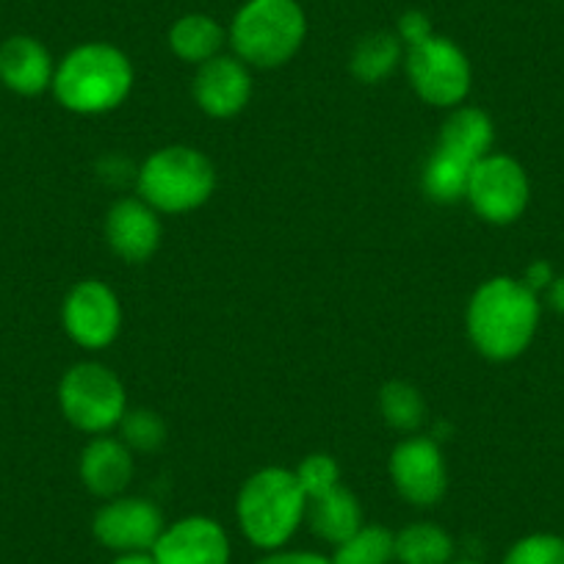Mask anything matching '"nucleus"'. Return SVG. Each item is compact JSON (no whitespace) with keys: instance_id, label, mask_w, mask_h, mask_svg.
I'll return each instance as SVG.
<instances>
[{"instance_id":"obj_1","label":"nucleus","mask_w":564,"mask_h":564,"mask_svg":"<svg viewBox=\"0 0 564 564\" xmlns=\"http://www.w3.org/2000/svg\"><path fill=\"white\" fill-rule=\"evenodd\" d=\"M540 322L536 294L525 282L496 276L474 294L468 307V333L476 349L490 360H512L534 338Z\"/></svg>"},{"instance_id":"obj_2","label":"nucleus","mask_w":564,"mask_h":564,"mask_svg":"<svg viewBox=\"0 0 564 564\" xmlns=\"http://www.w3.org/2000/svg\"><path fill=\"white\" fill-rule=\"evenodd\" d=\"M238 523L254 547H282L307 514V496L294 470L265 468L243 481L238 492Z\"/></svg>"},{"instance_id":"obj_3","label":"nucleus","mask_w":564,"mask_h":564,"mask_svg":"<svg viewBox=\"0 0 564 564\" xmlns=\"http://www.w3.org/2000/svg\"><path fill=\"white\" fill-rule=\"evenodd\" d=\"M133 86L128 56L106 42L75 47L53 75V91L75 113H102L117 108Z\"/></svg>"},{"instance_id":"obj_4","label":"nucleus","mask_w":564,"mask_h":564,"mask_svg":"<svg viewBox=\"0 0 564 564\" xmlns=\"http://www.w3.org/2000/svg\"><path fill=\"white\" fill-rule=\"evenodd\" d=\"M307 20L296 0H249L230 29L232 51L254 67H280L300 51Z\"/></svg>"},{"instance_id":"obj_5","label":"nucleus","mask_w":564,"mask_h":564,"mask_svg":"<svg viewBox=\"0 0 564 564\" xmlns=\"http://www.w3.org/2000/svg\"><path fill=\"white\" fill-rule=\"evenodd\" d=\"M216 172L192 148H166L150 155L139 172L141 199L164 214H186L214 194Z\"/></svg>"},{"instance_id":"obj_6","label":"nucleus","mask_w":564,"mask_h":564,"mask_svg":"<svg viewBox=\"0 0 564 564\" xmlns=\"http://www.w3.org/2000/svg\"><path fill=\"white\" fill-rule=\"evenodd\" d=\"M58 401H62L64 417L80 432H91V435L117 426L128 412L122 382L117 373L97 362H80L69 368L58 384Z\"/></svg>"},{"instance_id":"obj_7","label":"nucleus","mask_w":564,"mask_h":564,"mask_svg":"<svg viewBox=\"0 0 564 564\" xmlns=\"http://www.w3.org/2000/svg\"><path fill=\"white\" fill-rule=\"evenodd\" d=\"M406 78L432 106H457L470 89V64L452 40L432 34L406 51Z\"/></svg>"},{"instance_id":"obj_8","label":"nucleus","mask_w":564,"mask_h":564,"mask_svg":"<svg viewBox=\"0 0 564 564\" xmlns=\"http://www.w3.org/2000/svg\"><path fill=\"white\" fill-rule=\"evenodd\" d=\"M465 197L481 219L509 225L529 205V181L523 166L509 155H485L470 170Z\"/></svg>"},{"instance_id":"obj_9","label":"nucleus","mask_w":564,"mask_h":564,"mask_svg":"<svg viewBox=\"0 0 564 564\" xmlns=\"http://www.w3.org/2000/svg\"><path fill=\"white\" fill-rule=\"evenodd\" d=\"M95 536L117 553L153 551L164 534V514L144 498H113L95 514Z\"/></svg>"},{"instance_id":"obj_10","label":"nucleus","mask_w":564,"mask_h":564,"mask_svg":"<svg viewBox=\"0 0 564 564\" xmlns=\"http://www.w3.org/2000/svg\"><path fill=\"white\" fill-rule=\"evenodd\" d=\"M122 324V311L111 289L86 280L69 291L64 302V329L84 349H102L111 344Z\"/></svg>"},{"instance_id":"obj_11","label":"nucleus","mask_w":564,"mask_h":564,"mask_svg":"<svg viewBox=\"0 0 564 564\" xmlns=\"http://www.w3.org/2000/svg\"><path fill=\"white\" fill-rule=\"evenodd\" d=\"M390 476L401 498L415 507H435L448 485L443 454L430 437H410L399 443L390 457Z\"/></svg>"},{"instance_id":"obj_12","label":"nucleus","mask_w":564,"mask_h":564,"mask_svg":"<svg viewBox=\"0 0 564 564\" xmlns=\"http://www.w3.org/2000/svg\"><path fill=\"white\" fill-rule=\"evenodd\" d=\"M153 556L159 564H230V540L216 520L194 514L164 529Z\"/></svg>"},{"instance_id":"obj_13","label":"nucleus","mask_w":564,"mask_h":564,"mask_svg":"<svg viewBox=\"0 0 564 564\" xmlns=\"http://www.w3.org/2000/svg\"><path fill=\"white\" fill-rule=\"evenodd\" d=\"M249 95H252V78L241 62L230 56H214L199 64L194 97L205 113L219 119L232 117L247 106Z\"/></svg>"},{"instance_id":"obj_14","label":"nucleus","mask_w":564,"mask_h":564,"mask_svg":"<svg viewBox=\"0 0 564 564\" xmlns=\"http://www.w3.org/2000/svg\"><path fill=\"white\" fill-rule=\"evenodd\" d=\"M106 238L128 263H141L159 249L161 225L155 210L141 199H119L106 219Z\"/></svg>"},{"instance_id":"obj_15","label":"nucleus","mask_w":564,"mask_h":564,"mask_svg":"<svg viewBox=\"0 0 564 564\" xmlns=\"http://www.w3.org/2000/svg\"><path fill=\"white\" fill-rule=\"evenodd\" d=\"M53 58L34 36H12L0 45V84L18 95L34 97L53 86Z\"/></svg>"},{"instance_id":"obj_16","label":"nucleus","mask_w":564,"mask_h":564,"mask_svg":"<svg viewBox=\"0 0 564 564\" xmlns=\"http://www.w3.org/2000/svg\"><path fill=\"white\" fill-rule=\"evenodd\" d=\"M133 476V459L128 446L113 437H97L84 448L80 457V479L95 496L117 498Z\"/></svg>"},{"instance_id":"obj_17","label":"nucleus","mask_w":564,"mask_h":564,"mask_svg":"<svg viewBox=\"0 0 564 564\" xmlns=\"http://www.w3.org/2000/svg\"><path fill=\"white\" fill-rule=\"evenodd\" d=\"M307 518L318 540L340 545L362 525V509L346 487L335 485L322 496L307 498Z\"/></svg>"},{"instance_id":"obj_18","label":"nucleus","mask_w":564,"mask_h":564,"mask_svg":"<svg viewBox=\"0 0 564 564\" xmlns=\"http://www.w3.org/2000/svg\"><path fill=\"white\" fill-rule=\"evenodd\" d=\"M441 148L448 153L459 155L468 164H476L492 148V122L479 108H457L446 119L441 133Z\"/></svg>"},{"instance_id":"obj_19","label":"nucleus","mask_w":564,"mask_h":564,"mask_svg":"<svg viewBox=\"0 0 564 564\" xmlns=\"http://www.w3.org/2000/svg\"><path fill=\"white\" fill-rule=\"evenodd\" d=\"M399 564H452L454 540L435 523H412L395 534Z\"/></svg>"},{"instance_id":"obj_20","label":"nucleus","mask_w":564,"mask_h":564,"mask_svg":"<svg viewBox=\"0 0 564 564\" xmlns=\"http://www.w3.org/2000/svg\"><path fill=\"white\" fill-rule=\"evenodd\" d=\"M221 42H225V31L216 20L205 18V14H186L177 20L170 31V45L183 62L205 64L219 53Z\"/></svg>"},{"instance_id":"obj_21","label":"nucleus","mask_w":564,"mask_h":564,"mask_svg":"<svg viewBox=\"0 0 564 564\" xmlns=\"http://www.w3.org/2000/svg\"><path fill=\"white\" fill-rule=\"evenodd\" d=\"M401 58V42L393 34H368L357 42L355 53H351V73L362 80V84H377V80L388 78L393 67Z\"/></svg>"},{"instance_id":"obj_22","label":"nucleus","mask_w":564,"mask_h":564,"mask_svg":"<svg viewBox=\"0 0 564 564\" xmlns=\"http://www.w3.org/2000/svg\"><path fill=\"white\" fill-rule=\"evenodd\" d=\"M395 558V534L384 525H360L346 542L335 545L333 564H390Z\"/></svg>"},{"instance_id":"obj_23","label":"nucleus","mask_w":564,"mask_h":564,"mask_svg":"<svg viewBox=\"0 0 564 564\" xmlns=\"http://www.w3.org/2000/svg\"><path fill=\"white\" fill-rule=\"evenodd\" d=\"M470 170H474V164L463 161L459 155L448 153V150L437 148V153L426 164V172H423L426 194L432 199H437V203H454V199L465 197Z\"/></svg>"},{"instance_id":"obj_24","label":"nucleus","mask_w":564,"mask_h":564,"mask_svg":"<svg viewBox=\"0 0 564 564\" xmlns=\"http://www.w3.org/2000/svg\"><path fill=\"white\" fill-rule=\"evenodd\" d=\"M382 415L393 430L410 432L421 426L426 406H423L421 393L406 382H390L382 388Z\"/></svg>"},{"instance_id":"obj_25","label":"nucleus","mask_w":564,"mask_h":564,"mask_svg":"<svg viewBox=\"0 0 564 564\" xmlns=\"http://www.w3.org/2000/svg\"><path fill=\"white\" fill-rule=\"evenodd\" d=\"M503 564H564V540L556 534H531L509 547Z\"/></svg>"},{"instance_id":"obj_26","label":"nucleus","mask_w":564,"mask_h":564,"mask_svg":"<svg viewBox=\"0 0 564 564\" xmlns=\"http://www.w3.org/2000/svg\"><path fill=\"white\" fill-rule=\"evenodd\" d=\"M119 423H122L124 446H133L139 448V452H155V448L164 443L166 430L155 412H148V410L124 412Z\"/></svg>"},{"instance_id":"obj_27","label":"nucleus","mask_w":564,"mask_h":564,"mask_svg":"<svg viewBox=\"0 0 564 564\" xmlns=\"http://www.w3.org/2000/svg\"><path fill=\"white\" fill-rule=\"evenodd\" d=\"M294 474L296 479H300L302 490H305L307 498L322 496V492H327L329 487L340 485L338 463H335L333 457H327V454H313V457H307Z\"/></svg>"},{"instance_id":"obj_28","label":"nucleus","mask_w":564,"mask_h":564,"mask_svg":"<svg viewBox=\"0 0 564 564\" xmlns=\"http://www.w3.org/2000/svg\"><path fill=\"white\" fill-rule=\"evenodd\" d=\"M399 36L406 42V45H417V42L430 40L432 36V23L423 12H406L404 18L399 20Z\"/></svg>"},{"instance_id":"obj_29","label":"nucleus","mask_w":564,"mask_h":564,"mask_svg":"<svg viewBox=\"0 0 564 564\" xmlns=\"http://www.w3.org/2000/svg\"><path fill=\"white\" fill-rule=\"evenodd\" d=\"M254 564H333V558L313 551H271L269 556Z\"/></svg>"},{"instance_id":"obj_30","label":"nucleus","mask_w":564,"mask_h":564,"mask_svg":"<svg viewBox=\"0 0 564 564\" xmlns=\"http://www.w3.org/2000/svg\"><path fill=\"white\" fill-rule=\"evenodd\" d=\"M547 282H553L551 280V265H547V263L531 265L529 274H525V285H529L531 291H536V289H542V285H547Z\"/></svg>"},{"instance_id":"obj_31","label":"nucleus","mask_w":564,"mask_h":564,"mask_svg":"<svg viewBox=\"0 0 564 564\" xmlns=\"http://www.w3.org/2000/svg\"><path fill=\"white\" fill-rule=\"evenodd\" d=\"M113 564H159L153 551H135V553H119Z\"/></svg>"},{"instance_id":"obj_32","label":"nucleus","mask_w":564,"mask_h":564,"mask_svg":"<svg viewBox=\"0 0 564 564\" xmlns=\"http://www.w3.org/2000/svg\"><path fill=\"white\" fill-rule=\"evenodd\" d=\"M551 305L556 307L558 313H564V276H558V280L551 282Z\"/></svg>"},{"instance_id":"obj_33","label":"nucleus","mask_w":564,"mask_h":564,"mask_svg":"<svg viewBox=\"0 0 564 564\" xmlns=\"http://www.w3.org/2000/svg\"><path fill=\"white\" fill-rule=\"evenodd\" d=\"M452 564H479V562H452Z\"/></svg>"}]
</instances>
